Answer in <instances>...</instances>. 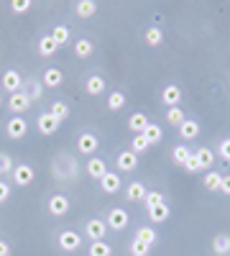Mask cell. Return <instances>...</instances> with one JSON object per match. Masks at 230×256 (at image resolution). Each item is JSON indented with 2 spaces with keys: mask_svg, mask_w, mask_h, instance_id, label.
Here are the masks:
<instances>
[{
  "mask_svg": "<svg viewBox=\"0 0 230 256\" xmlns=\"http://www.w3.org/2000/svg\"><path fill=\"white\" fill-rule=\"evenodd\" d=\"M59 126H61V123H59L49 110H46V113H41V116L36 118V131H38L41 136H54V134L59 131Z\"/></svg>",
  "mask_w": 230,
  "mask_h": 256,
  "instance_id": "obj_1",
  "label": "cell"
},
{
  "mask_svg": "<svg viewBox=\"0 0 230 256\" xmlns=\"http://www.w3.org/2000/svg\"><path fill=\"white\" fill-rule=\"evenodd\" d=\"M0 82H3V90L8 92V95H15V92H23V77H20L15 70H8L3 77H0Z\"/></svg>",
  "mask_w": 230,
  "mask_h": 256,
  "instance_id": "obj_2",
  "label": "cell"
},
{
  "mask_svg": "<svg viewBox=\"0 0 230 256\" xmlns=\"http://www.w3.org/2000/svg\"><path fill=\"white\" fill-rule=\"evenodd\" d=\"M105 223H108L110 230H125V228H128V223H131V216L123 208H113L108 212V220Z\"/></svg>",
  "mask_w": 230,
  "mask_h": 256,
  "instance_id": "obj_3",
  "label": "cell"
},
{
  "mask_svg": "<svg viewBox=\"0 0 230 256\" xmlns=\"http://www.w3.org/2000/svg\"><path fill=\"white\" fill-rule=\"evenodd\" d=\"M85 233L90 241H105V233H108V223L100 220V218H92L85 223Z\"/></svg>",
  "mask_w": 230,
  "mask_h": 256,
  "instance_id": "obj_4",
  "label": "cell"
},
{
  "mask_svg": "<svg viewBox=\"0 0 230 256\" xmlns=\"http://www.w3.org/2000/svg\"><path fill=\"white\" fill-rule=\"evenodd\" d=\"M97 146H100V141H97L95 134H82V136L77 138V152H79L82 156H95Z\"/></svg>",
  "mask_w": 230,
  "mask_h": 256,
  "instance_id": "obj_5",
  "label": "cell"
},
{
  "mask_svg": "<svg viewBox=\"0 0 230 256\" xmlns=\"http://www.w3.org/2000/svg\"><path fill=\"white\" fill-rule=\"evenodd\" d=\"M5 131H8V136L13 138V141H20V138H26V134H28V123H26V118H10L8 120V126H5Z\"/></svg>",
  "mask_w": 230,
  "mask_h": 256,
  "instance_id": "obj_6",
  "label": "cell"
},
{
  "mask_svg": "<svg viewBox=\"0 0 230 256\" xmlns=\"http://www.w3.org/2000/svg\"><path fill=\"white\" fill-rule=\"evenodd\" d=\"M82 246V236L77 230H61L59 233V248L61 251H77Z\"/></svg>",
  "mask_w": 230,
  "mask_h": 256,
  "instance_id": "obj_7",
  "label": "cell"
},
{
  "mask_svg": "<svg viewBox=\"0 0 230 256\" xmlns=\"http://www.w3.org/2000/svg\"><path fill=\"white\" fill-rule=\"evenodd\" d=\"M8 108H10L13 116H20V113H26L31 108V100H28L26 92H15V95L8 98Z\"/></svg>",
  "mask_w": 230,
  "mask_h": 256,
  "instance_id": "obj_8",
  "label": "cell"
},
{
  "mask_svg": "<svg viewBox=\"0 0 230 256\" xmlns=\"http://www.w3.org/2000/svg\"><path fill=\"white\" fill-rule=\"evenodd\" d=\"M13 182H15L18 187H28V184L33 182V166H28V164L13 166Z\"/></svg>",
  "mask_w": 230,
  "mask_h": 256,
  "instance_id": "obj_9",
  "label": "cell"
},
{
  "mask_svg": "<svg viewBox=\"0 0 230 256\" xmlns=\"http://www.w3.org/2000/svg\"><path fill=\"white\" fill-rule=\"evenodd\" d=\"M49 212L56 216V218L67 216V212H69V198L67 195H51L49 198Z\"/></svg>",
  "mask_w": 230,
  "mask_h": 256,
  "instance_id": "obj_10",
  "label": "cell"
},
{
  "mask_svg": "<svg viewBox=\"0 0 230 256\" xmlns=\"http://www.w3.org/2000/svg\"><path fill=\"white\" fill-rule=\"evenodd\" d=\"M115 164H118L120 172H133V169L138 166V154H133L131 148H128V152H120L115 156Z\"/></svg>",
  "mask_w": 230,
  "mask_h": 256,
  "instance_id": "obj_11",
  "label": "cell"
},
{
  "mask_svg": "<svg viewBox=\"0 0 230 256\" xmlns=\"http://www.w3.org/2000/svg\"><path fill=\"white\" fill-rule=\"evenodd\" d=\"M120 184H123V180H120V174H115V172H105V177L100 180L102 192H108V195H115V192L120 190Z\"/></svg>",
  "mask_w": 230,
  "mask_h": 256,
  "instance_id": "obj_12",
  "label": "cell"
},
{
  "mask_svg": "<svg viewBox=\"0 0 230 256\" xmlns=\"http://www.w3.org/2000/svg\"><path fill=\"white\" fill-rule=\"evenodd\" d=\"M161 100H164V105H169V108H179V102H182V90L177 88V84H169V88H164Z\"/></svg>",
  "mask_w": 230,
  "mask_h": 256,
  "instance_id": "obj_13",
  "label": "cell"
},
{
  "mask_svg": "<svg viewBox=\"0 0 230 256\" xmlns=\"http://www.w3.org/2000/svg\"><path fill=\"white\" fill-rule=\"evenodd\" d=\"M179 136H182L184 141L197 138V136H200V123H197V120H192V118H184V123L179 126Z\"/></svg>",
  "mask_w": 230,
  "mask_h": 256,
  "instance_id": "obj_14",
  "label": "cell"
},
{
  "mask_svg": "<svg viewBox=\"0 0 230 256\" xmlns=\"http://www.w3.org/2000/svg\"><path fill=\"white\" fill-rule=\"evenodd\" d=\"M36 49H38V54H41V56H54V54H56V49H59V44L54 41V36L49 34V36H41V38H38Z\"/></svg>",
  "mask_w": 230,
  "mask_h": 256,
  "instance_id": "obj_15",
  "label": "cell"
},
{
  "mask_svg": "<svg viewBox=\"0 0 230 256\" xmlns=\"http://www.w3.org/2000/svg\"><path fill=\"white\" fill-rule=\"evenodd\" d=\"M95 13H97L95 0H77L74 3V16H79V18H92Z\"/></svg>",
  "mask_w": 230,
  "mask_h": 256,
  "instance_id": "obj_16",
  "label": "cell"
},
{
  "mask_svg": "<svg viewBox=\"0 0 230 256\" xmlns=\"http://www.w3.org/2000/svg\"><path fill=\"white\" fill-rule=\"evenodd\" d=\"M146 195H149V192H146V187L141 182H131L128 190H125V200H131V202H143Z\"/></svg>",
  "mask_w": 230,
  "mask_h": 256,
  "instance_id": "obj_17",
  "label": "cell"
},
{
  "mask_svg": "<svg viewBox=\"0 0 230 256\" xmlns=\"http://www.w3.org/2000/svg\"><path fill=\"white\" fill-rule=\"evenodd\" d=\"M169 216H172V210H169V205H166V202H159V205L149 208V218H151L154 223H164V220H169Z\"/></svg>",
  "mask_w": 230,
  "mask_h": 256,
  "instance_id": "obj_18",
  "label": "cell"
},
{
  "mask_svg": "<svg viewBox=\"0 0 230 256\" xmlns=\"http://www.w3.org/2000/svg\"><path fill=\"white\" fill-rule=\"evenodd\" d=\"M64 82V74H61V70H46L44 72V77H41V84H44V88H59V84Z\"/></svg>",
  "mask_w": 230,
  "mask_h": 256,
  "instance_id": "obj_19",
  "label": "cell"
},
{
  "mask_svg": "<svg viewBox=\"0 0 230 256\" xmlns=\"http://www.w3.org/2000/svg\"><path fill=\"white\" fill-rule=\"evenodd\" d=\"M92 49H95V46H92L90 38H77V41H74V56H77V59H90V56H92Z\"/></svg>",
  "mask_w": 230,
  "mask_h": 256,
  "instance_id": "obj_20",
  "label": "cell"
},
{
  "mask_svg": "<svg viewBox=\"0 0 230 256\" xmlns=\"http://www.w3.org/2000/svg\"><path fill=\"white\" fill-rule=\"evenodd\" d=\"M105 172H108V166H105V162H102V159H90L87 162V174L92 177V180H102V177H105Z\"/></svg>",
  "mask_w": 230,
  "mask_h": 256,
  "instance_id": "obj_21",
  "label": "cell"
},
{
  "mask_svg": "<svg viewBox=\"0 0 230 256\" xmlns=\"http://www.w3.org/2000/svg\"><path fill=\"white\" fill-rule=\"evenodd\" d=\"M136 241H141V244H146V246H154V244L159 241V236H156V228H151V226H143V228H138V233H136Z\"/></svg>",
  "mask_w": 230,
  "mask_h": 256,
  "instance_id": "obj_22",
  "label": "cell"
},
{
  "mask_svg": "<svg viewBox=\"0 0 230 256\" xmlns=\"http://www.w3.org/2000/svg\"><path fill=\"white\" fill-rule=\"evenodd\" d=\"M85 90H87L90 95H102V92H105V80H102L100 74H90Z\"/></svg>",
  "mask_w": 230,
  "mask_h": 256,
  "instance_id": "obj_23",
  "label": "cell"
},
{
  "mask_svg": "<svg viewBox=\"0 0 230 256\" xmlns=\"http://www.w3.org/2000/svg\"><path fill=\"white\" fill-rule=\"evenodd\" d=\"M23 92H26L28 100L33 102V100L41 98V92H44V84H41V80H28V82H23Z\"/></svg>",
  "mask_w": 230,
  "mask_h": 256,
  "instance_id": "obj_24",
  "label": "cell"
},
{
  "mask_svg": "<svg viewBox=\"0 0 230 256\" xmlns=\"http://www.w3.org/2000/svg\"><path fill=\"white\" fill-rule=\"evenodd\" d=\"M128 128L133 134H143L146 128H149V118H146L143 113H133L131 118H128Z\"/></svg>",
  "mask_w": 230,
  "mask_h": 256,
  "instance_id": "obj_25",
  "label": "cell"
},
{
  "mask_svg": "<svg viewBox=\"0 0 230 256\" xmlns=\"http://www.w3.org/2000/svg\"><path fill=\"white\" fill-rule=\"evenodd\" d=\"M195 156L200 159V164H202V169H210V166L215 164V152H213V148H207V146H202V148H197V152H195Z\"/></svg>",
  "mask_w": 230,
  "mask_h": 256,
  "instance_id": "obj_26",
  "label": "cell"
},
{
  "mask_svg": "<svg viewBox=\"0 0 230 256\" xmlns=\"http://www.w3.org/2000/svg\"><path fill=\"white\" fill-rule=\"evenodd\" d=\"M143 138L149 141V146H151V144H161V138H164L161 126H156V123H149V128L143 131Z\"/></svg>",
  "mask_w": 230,
  "mask_h": 256,
  "instance_id": "obj_27",
  "label": "cell"
},
{
  "mask_svg": "<svg viewBox=\"0 0 230 256\" xmlns=\"http://www.w3.org/2000/svg\"><path fill=\"white\" fill-rule=\"evenodd\" d=\"M49 113L61 123V120H67L69 118V105L67 102H51V108H49Z\"/></svg>",
  "mask_w": 230,
  "mask_h": 256,
  "instance_id": "obj_28",
  "label": "cell"
},
{
  "mask_svg": "<svg viewBox=\"0 0 230 256\" xmlns=\"http://www.w3.org/2000/svg\"><path fill=\"white\" fill-rule=\"evenodd\" d=\"M213 251H215L218 256L230 254V236H215V241H213Z\"/></svg>",
  "mask_w": 230,
  "mask_h": 256,
  "instance_id": "obj_29",
  "label": "cell"
},
{
  "mask_svg": "<svg viewBox=\"0 0 230 256\" xmlns=\"http://www.w3.org/2000/svg\"><path fill=\"white\" fill-rule=\"evenodd\" d=\"M110 254H113V248L105 241H92L90 244V256H110Z\"/></svg>",
  "mask_w": 230,
  "mask_h": 256,
  "instance_id": "obj_30",
  "label": "cell"
},
{
  "mask_svg": "<svg viewBox=\"0 0 230 256\" xmlns=\"http://www.w3.org/2000/svg\"><path fill=\"white\" fill-rule=\"evenodd\" d=\"M51 36H54V41L59 46H64V44H69V28L67 26H54V31H51Z\"/></svg>",
  "mask_w": 230,
  "mask_h": 256,
  "instance_id": "obj_31",
  "label": "cell"
},
{
  "mask_svg": "<svg viewBox=\"0 0 230 256\" xmlns=\"http://www.w3.org/2000/svg\"><path fill=\"white\" fill-rule=\"evenodd\" d=\"M202 182H205V187H207V190L218 192V190H220V182H223V174H220V172H207Z\"/></svg>",
  "mask_w": 230,
  "mask_h": 256,
  "instance_id": "obj_32",
  "label": "cell"
},
{
  "mask_svg": "<svg viewBox=\"0 0 230 256\" xmlns=\"http://www.w3.org/2000/svg\"><path fill=\"white\" fill-rule=\"evenodd\" d=\"M166 123L179 128V126L184 123V113H182V108H169V110H166Z\"/></svg>",
  "mask_w": 230,
  "mask_h": 256,
  "instance_id": "obj_33",
  "label": "cell"
},
{
  "mask_svg": "<svg viewBox=\"0 0 230 256\" xmlns=\"http://www.w3.org/2000/svg\"><path fill=\"white\" fill-rule=\"evenodd\" d=\"M146 148H149V141L143 138V134H136L133 141H131V152H133V154H143Z\"/></svg>",
  "mask_w": 230,
  "mask_h": 256,
  "instance_id": "obj_34",
  "label": "cell"
},
{
  "mask_svg": "<svg viewBox=\"0 0 230 256\" xmlns=\"http://www.w3.org/2000/svg\"><path fill=\"white\" fill-rule=\"evenodd\" d=\"M161 41H164V34H161V31H159L156 26L146 31V44H149V46H159Z\"/></svg>",
  "mask_w": 230,
  "mask_h": 256,
  "instance_id": "obj_35",
  "label": "cell"
},
{
  "mask_svg": "<svg viewBox=\"0 0 230 256\" xmlns=\"http://www.w3.org/2000/svg\"><path fill=\"white\" fill-rule=\"evenodd\" d=\"M172 156H174V162H177V164H182V166H184V164H187V159L192 156V152H190L187 146H177Z\"/></svg>",
  "mask_w": 230,
  "mask_h": 256,
  "instance_id": "obj_36",
  "label": "cell"
},
{
  "mask_svg": "<svg viewBox=\"0 0 230 256\" xmlns=\"http://www.w3.org/2000/svg\"><path fill=\"white\" fill-rule=\"evenodd\" d=\"M123 105H125V95H123V92H113V95L108 98V108H110V110H120Z\"/></svg>",
  "mask_w": 230,
  "mask_h": 256,
  "instance_id": "obj_37",
  "label": "cell"
},
{
  "mask_svg": "<svg viewBox=\"0 0 230 256\" xmlns=\"http://www.w3.org/2000/svg\"><path fill=\"white\" fill-rule=\"evenodd\" d=\"M131 254H133V256H149V254H151V246H146V244H141V241L133 238V244H131Z\"/></svg>",
  "mask_w": 230,
  "mask_h": 256,
  "instance_id": "obj_38",
  "label": "cell"
},
{
  "mask_svg": "<svg viewBox=\"0 0 230 256\" xmlns=\"http://www.w3.org/2000/svg\"><path fill=\"white\" fill-rule=\"evenodd\" d=\"M10 10H13V13H28V10H31V0H13Z\"/></svg>",
  "mask_w": 230,
  "mask_h": 256,
  "instance_id": "obj_39",
  "label": "cell"
},
{
  "mask_svg": "<svg viewBox=\"0 0 230 256\" xmlns=\"http://www.w3.org/2000/svg\"><path fill=\"white\" fill-rule=\"evenodd\" d=\"M184 169H187V172H190V174H197L200 172V169H202V164H200V159L192 154L190 159H187V164H184Z\"/></svg>",
  "mask_w": 230,
  "mask_h": 256,
  "instance_id": "obj_40",
  "label": "cell"
},
{
  "mask_svg": "<svg viewBox=\"0 0 230 256\" xmlns=\"http://www.w3.org/2000/svg\"><path fill=\"white\" fill-rule=\"evenodd\" d=\"M13 172V159L8 154H0V174H8Z\"/></svg>",
  "mask_w": 230,
  "mask_h": 256,
  "instance_id": "obj_41",
  "label": "cell"
},
{
  "mask_svg": "<svg viewBox=\"0 0 230 256\" xmlns=\"http://www.w3.org/2000/svg\"><path fill=\"white\" fill-rule=\"evenodd\" d=\"M218 154H220V159L230 162V138H223V141H220V146H218Z\"/></svg>",
  "mask_w": 230,
  "mask_h": 256,
  "instance_id": "obj_42",
  "label": "cell"
},
{
  "mask_svg": "<svg viewBox=\"0 0 230 256\" xmlns=\"http://www.w3.org/2000/svg\"><path fill=\"white\" fill-rule=\"evenodd\" d=\"M146 208H154V205H159V202H164V198H161V192H149L146 195Z\"/></svg>",
  "mask_w": 230,
  "mask_h": 256,
  "instance_id": "obj_43",
  "label": "cell"
},
{
  "mask_svg": "<svg viewBox=\"0 0 230 256\" xmlns=\"http://www.w3.org/2000/svg\"><path fill=\"white\" fill-rule=\"evenodd\" d=\"M8 198H10V184L0 180V205H3V202H5Z\"/></svg>",
  "mask_w": 230,
  "mask_h": 256,
  "instance_id": "obj_44",
  "label": "cell"
},
{
  "mask_svg": "<svg viewBox=\"0 0 230 256\" xmlns=\"http://www.w3.org/2000/svg\"><path fill=\"white\" fill-rule=\"evenodd\" d=\"M220 192H223V195H230V174L223 177V182H220Z\"/></svg>",
  "mask_w": 230,
  "mask_h": 256,
  "instance_id": "obj_45",
  "label": "cell"
},
{
  "mask_svg": "<svg viewBox=\"0 0 230 256\" xmlns=\"http://www.w3.org/2000/svg\"><path fill=\"white\" fill-rule=\"evenodd\" d=\"M0 256H10V246H8V241H0Z\"/></svg>",
  "mask_w": 230,
  "mask_h": 256,
  "instance_id": "obj_46",
  "label": "cell"
},
{
  "mask_svg": "<svg viewBox=\"0 0 230 256\" xmlns=\"http://www.w3.org/2000/svg\"><path fill=\"white\" fill-rule=\"evenodd\" d=\"M0 105H3V98H0Z\"/></svg>",
  "mask_w": 230,
  "mask_h": 256,
  "instance_id": "obj_47",
  "label": "cell"
}]
</instances>
